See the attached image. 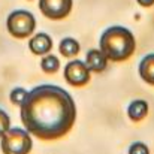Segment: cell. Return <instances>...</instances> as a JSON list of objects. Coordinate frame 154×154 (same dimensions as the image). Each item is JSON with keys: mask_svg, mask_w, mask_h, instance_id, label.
<instances>
[{"mask_svg": "<svg viewBox=\"0 0 154 154\" xmlns=\"http://www.w3.org/2000/svg\"><path fill=\"white\" fill-rule=\"evenodd\" d=\"M20 108L24 129L44 141L64 136L76 118L73 97L64 88L52 84L35 87L27 93Z\"/></svg>", "mask_w": 154, "mask_h": 154, "instance_id": "cell-1", "label": "cell"}, {"mask_svg": "<svg viewBox=\"0 0 154 154\" xmlns=\"http://www.w3.org/2000/svg\"><path fill=\"white\" fill-rule=\"evenodd\" d=\"M136 48L133 33L121 26H112L106 29L100 36V51L111 61H124Z\"/></svg>", "mask_w": 154, "mask_h": 154, "instance_id": "cell-2", "label": "cell"}, {"mask_svg": "<svg viewBox=\"0 0 154 154\" xmlns=\"http://www.w3.org/2000/svg\"><path fill=\"white\" fill-rule=\"evenodd\" d=\"M0 148L3 154H29L33 148V141L26 129H8L2 135Z\"/></svg>", "mask_w": 154, "mask_h": 154, "instance_id": "cell-3", "label": "cell"}, {"mask_svg": "<svg viewBox=\"0 0 154 154\" xmlns=\"http://www.w3.org/2000/svg\"><path fill=\"white\" fill-rule=\"evenodd\" d=\"M6 27L8 32L18 39H24L29 38L35 29H36V20L33 17L32 12L24 11V9H18L9 14L8 21H6Z\"/></svg>", "mask_w": 154, "mask_h": 154, "instance_id": "cell-4", "label": "cell"}, {"mask_svg": "<svg viewBox=\"0 0 154 154\" xmlns=\"http://www.w3.org/2000/svg\"><path fill=\"white\" fill-rule=\"evenodd\" d=\"M64 78L73 87H82L90 82L91 72L81 60H72L64 67Z\"/></svg>", "mask_w": 154, "mask_h": 154, "instance_id": "cell-5", "label": "cell"}, {"mask_svg": "<svg viewBox=\"0 0 154 154\" xmlns=\"http://www.w3.org/2000/svg\"><path fill=\"white\" fill-rule=\"evenodd\" d=\"M41 12L50 20H63L72 11V0H39Z\"/></svg>", "mask_w": 154, "mask_h": 154, "instance_id": "cell-6", "label": "cell"}, {"mask_svg": "<svg viewBox=\"0 0 154 154\" xmlns=\"http://www.w3.org/2000/svg\"><path fill=\"white\" fill-rule=\"evenodd\" d=\"M29 48L30 51L36 55H45L51 51L52 48V39L47 33H38L35 35L30 42H29Z\"/></svg>", "mask_w": 154, "mask_h": 154, "instance_id": "cell-7", "label": "cell"}, {"mask_svg": "<svg viewBox=\"0 0 154 154\" xmlns=\"http://www.w3.org/2000/svg\"><path fill=\"white\" fill-rule=\"evenodd\" d=\"M85 66L88 67L90 72H103L106 69V64H108V58L103 55V52L100 50H90L87 52V57H85Z\"/></svg>", "mask_w": 154, "mask_h": 154, "instance_id": "cell-8", "label": "cell"}, {"mask_svg": "<svg viewBox=\"0 0 154 154\" xmlns=\"http://www.w3.org/2000/svg\"><path fill=\"white\" fill-rule=\"evenodd\" d=\"M139 75H141L142 81H145L150 85H154V52L145 55L141 60V63H139Z\"/></svg>", "mask_w": 154, "mask_h": 154, "instance_id": "cell-9", "label": "cell"}, {"mask_svg": "<svg viewBox=\"0 0 154 154\" xmlns=\"http://www.w3.org/2000/svg\"><path fill=\"white\" fill-rule=\"evenodd\" d=\"M127 115L132 121H142L148 115V103L145 100H133L127 108Z\"/></svg>", "mask_w": 154, "mask_h": 154, "instance_id": "cell-10", "label": "cell"}, {"mask_svg": "<svg viewBox=\"0 0 154 154\" xmlns=\"http://www.w3.org/2000/svg\"><path fill=\"white\" fill-rule=\"evenodd\" d=\"M79 48H81L79 42L76 39H73V38H64V39H61V42L58 45V51L64 57H75V55H78Z\"/></svg>", "mask_w": 154, "mask_h": 154, "instance_id": "cell-11", "label": "cell"}, {"mask_svg": "<svg viewBox=\"0 0 154 154\" xmlns=\"http://www.w3.org/2000/svg\"><path fill=\"white\" fill-rule=\"evenodd\" d=\"M41 67H42V70L47 72V73H55V72L58 70V67H60V60H58L55 55L48 54V55H45V57L42 58Z\"/></svg>", "mask_w": 154, "mask_h": 154, "instance_id": "cell-12", "label": "cell"}, {"mask_svg": "<svg viewBox=\"0 0 154 154\" xmlns=\"http://www.w3.org/2000/svg\"><path fill=\"white\" fill-rule=\"evenodd\" d=\"M27 90L26 88H23V87H17V88H14L12 91H11V94H9V99H11V102L14 103V105H21V103L24 102V99H26V96H27Z\"/></svg>", "mask_w": 154, "mask_h": 154, "instance_id": "cell-13", "label": "cell"}, {"mask_svg": "<svg viewBox=\"0 0 154 154\" xmlns=\"http://www.w3.org/2000/svg\"><path fill=\"white\" fill-rule=\"evenodd\" d=\"M129 154H150V148L144 142H133L129 148Z\"/></svg>", "mask_w": 154, "mask_h": 154, "instance_id": "cell-14", "label": "cell"}, {"mask_svg": "<svg viewBox=\"0 0 154 154\" xmlns=\"http://www.w3.org/2000/svg\"><path fill=\"white\" fill-rule=\"evenodd\" d=\"M9 127H11V118L3 109H0V138Z\"/></svg>", "mask_w": 154, "mask_h": 154, "instance_id": "cell-15", "label": "cell"}, {"mask_svg": "<svg viewBox=\"0 0 154 154\" xmlns=\"http://www.w3.org/2000/svg\"><path fill=\"white\" fill-rule=\"evenodd\" d=\"M141 6H144V8H150V6H153L154 5V0H136Z\"/></svg>", "mask_w": 154, "mask_h": 154, "instance_id": "cell-16", "label": "cell"}]
</instances>
